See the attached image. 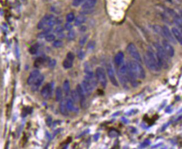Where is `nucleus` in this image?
Returning a JSON list of instances; mask_svg holds the SVG:
<instances>
[{
    "instance_id": "nucleus-1",
    "label": "nucleus",
    "mask_w": 182,
    "mask_h": 149,
    "mask_svg": "<svg viewBox=\"0 0 182 149\" xmlns=\"http://www.w3.org/2000/svg\"><path fill=\"white\" fill-rule=\"evenodd\" d=\"M144 62L150 70L155 72L160 71L161 68L158 63L157 55L152 49H150L146 52L144 55Z\"/></svg>"
},
{
    "instance_id": "nucleus-2",
    "label": "nucleus",
    "mask_w": 182,
    "mask_h": 149,
    "mask_svg": "<svg viewBox=\"0 0 182 149\" xmlns=\"http://www.w3.org/2000/svg\"><path fill=\"white\" fill-rule=\"evenodd\" d=\"M154 47L157 49V59L160 68H163L164 69H167L169 67V56L164 50L162 46H161L159 43H154Z\"/></svg>"
},
{
    "instance_id": "nucleus-3",
    "label": "nucleus",
    "mask_w": 182,
    "mask_h": 149,
    "mask_svg": "<svg viewBox=\"0 0 182 149\" xmlns=\"http://www.w3.org/2000/svg\"><path fill=\"white\" fill-rule=\"evenodd\" d=\"M127 65L137 78L144 79L145 78V70L138 61L131 60L127 63Z\"/></svg>"
},
{
    "instance_id": "nucleus-4",
    "label": "nucleus",
    "mask_w": 182,
    "mask_h": 149,
    "mask_svg": "<svg viewBox=\"0 0 182 149\" xmlns=\"http://www.w3.org/2000/svg\"><path fill=\"white\" fill-rule=\"evenodd\" d=\"M96 78L103 88H106L107 85V79L105 69L102 67H98L96 70Z\"/></svg>"
},
{
    "instance_id": "nucleus-5",
    "label": "nucleus",
    "mask_w": 182,
    "mask_h": 149,
    "mask_svg": "<svg viewBox=\"0 0 182 149\" xmlns=\"http://www.w3.org/2000/svg\"><path fill=\"white\" fill-rule=\"evenodd\" d=\"M127 51L128 54L136 61L140 62L142 61L141 55L140 54L137 47H136L135 44L133 43L128 44L127 47Z\"/></svg>"
},
{
    "instance_id": "nucleus-6",
    "label": "nucleus",
    "mask_w": 182,
    "mask_h": 149,
    "mask_svg": "<svg viewBox=\"0 0 182 149\" xmlns=\"http://www.w3.org/2000/svg\"><path fill=\"white\" fill-rule=\"evenodd\" d=\"M53 87L54 84L53 83L47 84L41 91V95L42 97L46 99L50 98L53 93Z\"/></svg>"
},
{
    "instance_id": "nucleus-7",
    "label": "nucleus",
    "mask_w": 182,
    "mask_h": 149,
    "mask_svg": "<svg viewBox=\"0 0 182 149\" xmlns=\"http://www.w3.org/2000/svg\"><path fill=\"white\" fill-rule=\"evenodd\" d=\"M107 72L108 76H109L111 83L112 84L113 86L115 87H119V83H118V82H117L116 76H115V71L113 70V66L111 64H108V66H107Z\"/></svg>"
},
{
    "instance_id": "nucleus-8",
    "label": "nucleus",
    "mask_w": 182,
    "mask_h": 149,
    "mask_svg": "<svg viewBox=\"0 0 182 149\" xmlns=\"http://www.w3.org/2000/svg\"><path fill=\"white\" fill-rule=\"evenodd\" d=\"M163 47L166 53L169 57H173L174 55V49L167 40H164L162 42Z\"/></svg>"
},
{
    "instance_id": "nucleus-9",
    "label": "nucleus",
    "mask_w": 182,
    "mask_h": 149,
    "mask_svg": "<svg viewBox=\"0 0 182 149\" xmlns=\"http://www.w3.org/2000/svg\"><path fill=\"white\" fill-rule=\"evenodd\" d=\"M163 34H164V37L167 39L168 41H170L173 44H177V42L174 39V37H173L172 33L170 31L169 29L167 28V26L164 25L163 27Z\"/></svg>"
},
{
    "instance_id": "nucleus-10",
    "label": "nucleus",
    "mask_w": 182,
    "mask_h": 149,
    "mask_svg": "<svg viewBox=\"0 0 182 149\" xmlns=\"http://www.w3.org/2000/svg\"><path fill=\"white\" fill-rule=\"evenodd\" d=\"M54 16L52 14H47L45 15L43 18L38 22L37 24V29H43L46 28L49 20Z\"/></svg>"
},
{
    "instance_id": "nucleus-11",
    "label": "nucleus",
    "mask_w": 182,
    "mask_h": 149,
    "mask_svg": "<svg viewBox=\"0 0 182 149\" xmlns=\"http://www.w3.org/2000/svg\"><path fill=\"white\" fill-rule=\"evenodd\" d=\"M82 87L83 88L85 93L87 95H91V93L95 88L93 85L86 79L83 80L82 83Z\"/></svg>"
},
{
    "instance_id": "nucleus-12",
    "label": "nucleus",
    "mask_w": 182,
    "mask_h": 149,
    "mask_svg": "<svg viewBox=\"0 0 182 149\" xmlns=\"http://www.w3.org/2000/svg\"><path fill=\"white\" fill-rule=\"evenodd\" d=\"M76 91L79 96L80 99V105L82 107H83L86 103V98H85V92L84 91L83 88L80 84H78L76 86Z\"/></svg>"
},
{
    "instance_id": "nucleus-13",
    "label": "nucleus",
    "mask_w": 182,
    "mask_h": 149,
    "mask_svg": "<svg viewBox=\"0 0 182 149\" xmlns=\"http://www.w3.org/2000/svg\"><path fill=\"white\" fill-rule=\"evenodd\" d=\"M40 75V72L38 70H33V72L30 73L29 76L28 78L27 83L29 86L33 85V83L36 81Z\"/></svg>"
},
{
    "instance_id": "nucleus-14",
    "label": "nucleus",
    "mask_w": 182,
    "mask_h": 149,
    "mask_svg": "<svg viewBox=\"0 0 182 149\" xmlns=\"http://www.w3.org/2000/svg\"><path fill=\"white\" fill-rule=\"evenodd\" d=\"M97 4V0H86L82 5V8L83 10H92Z\"/></svg>"
},
{
    "instance_id": "nucleus-15",
    "label": "nucleus",
    "mask_w": 182,
    "mask_h": 149,
    "mask_svg": "<svg viewBox=\"0 0 182 149\" xmlns=\"http://www.w3.org/2000/svg\"><path fill=\"white\" fill-rule=\"evenodd\" d=\"M44 80V76L43 75H40L37 78L36 81L33 83L32 85V87H31V90L35 92L37 91L39 88L40 87V86L41 85V84L43 83V81Z\"/></svg>"
},
{
    "instance_id": "nucleus-16",
    "label": "nucleus",
    "mask_w": 182,
    "mask_h": 149,
    "mask_svg": "<svg viewBox=\"0 0 182 149\" xmlns=\"http://www.w3.org/2000/svg\"><path fill=\"white\" fill-rule=\"evenodd\" d=\"M59 109H60V112L63 115L67 116L68 115V110L67 109V100L66 99L61 100V102L59 105Z\"/></svg>"
},
{
    "instance_id": "nucleus-17",
    "label": "nucleus",
    "mask_w": 182,
    "mask_h": 149,
    "mask_svg": "<svg viewBox=\"0 0 182 149\" xmlns=\"http://www.w3.org/2000/svg\"><path fill=\"white\" fill-rule=\"evenodd\" d=\"M171 32L175 39L178 41L179 44L182 45V36L181 32L176 28H173L171 29Z\"/></svg>"
},
{
    "instance_id": "nucleus-18",
    "label": "nucleus",
    "mask_w": 182,
    "mask_h": 149,
    "mask_svg": "<svg viewBox=\"0 0 182 149\" xmlns=\"http://www.w3.org/2000/svg\"><path fill=\"white\" fill-rule=\"evenodd\" d=\"M124 60V54L122 51H119L117 53L115 57V63L117 66H120L123 63Z\"/></svg>"
},
{
    "instance_id": "nucleus-19",
    "label": "nucleus",
    "mask_w": 182,
    "mask_h": 149,
    "mask_svg": "<svg viewBox=\"0 0 182 149\" xmlns=\"http://www.w3.org/2000/svg\"><path fill=\"white\" fill-rule=\"evenodd\" d=\"M87 18L83 15H80L78 16L74 20V25L76 26H80L86 22Z\"/></svg>"
},
{
    "instance_id": "nucleus-20",
    "label": "nucleus",
    "mask_w": 182,
    "mask_h": 149,
    "mask_svg": "<svg viewBox=\"0 0 182 149\" xmlns=\"http://www.w3.org/2000/svg\"><path fill=\"white\" fill-rule=\"evenodd\" d=\"M53 30V28L51 27H47L45 28L43 31H42L41 33H39L37 34V37L39 39H42L43 37H45L47 35H48L49 33L51 32Z\"/></svg>"
},
{
    "instance_id": "nucleus-21",
    "label": "nucleus",
    "mask_w": 182,
    "mask_h": 149,
    "mask_svg": "<svg viewBox=\"0 0 182 149\" xmlns=\"http://www.w3.org/2000/svg\"><path fill=\"white\" fill-rule=\"evenodd\" d=\"M63 97V92H62V89L61 87H58L57 88L56 91H55V99L56 101L59 102L62 99Z\"/></svg>"
},
{
    "instance_id": "nucleus-22",
    "label": "nucleus",
    "mask_w": 182,
    "mask_h": 149,
    "mask_svg": "<svg viewBox=\"0 0 182 149\" xmlns=\"http://www.w3.org/2000/svg\"><path fill=\"white\" fill-rule=\"evenodd\" d=\"M63 90L65 93L66 96H68L70 93V83L69 80H66L63 83Z\"/></svg>"
},
{
    "instance_id": "nucleus-23",
    "label": "nucleus",
    "mask_w": 182,
    "mask_h": 149,
    "mask_svg": "<svg viewBox=\"0 0 182 149\" xmlns=\"http://www.w3.org/2000/svg\"><path fill=\"white\" fill-rule=\"evenodd\" d=\"M45 60V59L44 58L39 57L35 60V61L34 62V66L36 68H40V66H41L44 64Z\"/></svg>"
},
{
    "instance_id": "nucleus-24",
    "label": "nucleus",
    "mask_w": 182,
    "mask_h": 149,
    "mask_svg": "<svg viewBox=\"0 0 182 149\" xmlns=\"http://www.w3.org/2000/svg\"><path fill=\"white\" fill-rule=\"evenodd\" d=\"M84 72L87 76H92L94 74L89 64L87 62L84 64Z\"/></svg>"
},
{
    "instance_id": "nucleus-25",
    "label": "nucleus",
    "mask_w": 182,
    "mask_h": 149,
    "mask_svg": "<svg viewBox=\"0 0 182 149\" xmlns=\"http://www.w3.org/2000/svg\"><path fill=\"white\" fill-rule=\"evenodd\" d=\"M153 29L155 33L160 35V36L164 37V34H163V30L162 27H161L160 26L158 25H155L153 26Z\"/></svg>"
},
{
    "instance_id": "nucleus-26",
    "label": "nucleus",
    "mask_w": 182,
    "mask_h": 149,
    "mask_svg": "<svg viewBox=\"0 0 182 149\" xmlns=\"http://www.w3.org/2000/svg\"><path fill=\"white\" fill-rule=\"evenodd\" d=\"M73 61L66 58L63 63V66L65 69H70L73 66Z\"/></svg>"
},
{
    "instance_id": "nucleus-27",
    "label": "nucleus",
    "mask_w": 182,
    "mask_h": 149,
    "mask_svg": "<svg viewBox=\"0 0 182 149\" xmlns=\"http://www.w3.org/2000/svg\"><path fill=\"white\" fill-rule=\"evenodd\" d=\"M67 109L70 111H73L75 110L74 105V102L72 99H68L67 100Z\"/></svg>"
},
{
    "instance_id": "nucleus-28",
    "label": "nucleus",
    "mask_w": 182,
    "mask_h": 149,
    "mask_svg": "<svg viewBox=\"0 0 182 149\" xmlns=\"http://www.w3.org/2000/svg\"><path fill=\"white\" fill-rule=\"evenodd\" d=\"M39 47V45L38 44L33 45L30 47L29 50L30 53L31 55L36 54L38 51Z\"/></svg>"
},
{
    "instance_id": "nucleus-29",
    "label": "nucleus",
    "mask_w": 182,
    "mask_h": 149,
    "mask_svg": "<svg viewBox=\"0 0 182 149\" xmlns=\"http://www.w3.org/2000/svg\"><path fill=\"white\" fill-rule=\"evenodd\" d=\"M71 97L72 98L73 102H78L80 100L79 96L78 95L76 91L73 90L71 92Z\"/></svg>"
},
{
    "instance_id": "nucleus-30",
    "label": "nucleus",
    "mask_w": 182,
    "mask_h": 149,
    "mask_svg": "<svg viewBox=\"0 0 182 149\" xmlns=\"http://www.w3.org/2000/svg\"><path fill=\"white\" fill-rule=\"evenodd\" d=\"M75 16L73 12H70L69 14H68V15H67L66 16V20L67 22H73V21H74L75 20Z\"/></svg>"
},
{
    "instance_id": "nucleus-31",
    "label": "nucleus",
    "mask_w": 182,
    "mask_h": 149,
    "mask_svg": "<svg viewBox=\"0 0 182 149\" xmlns=\"http://www.w3.org/2000/svg\"><path fill=\"white\" fill-rule=\"evenodd\" d=\"M75 37H76V33L75 31L74 30H70L69 31V33H68V35H67V37H68V39L69 41H71V40H73L75 39Z\"/></svg>"
},
{
    "instance_id": "nucleus-32",
    "label": "nucleus",
    "mask_w": 182,
    "mask_h": 149,
    "mask_svg": "<svg viewBox=\"0 0 182 149\" xmlns=\"http://www.w3.org/2000/svg\"><path fill=\"white\" fill-rule=\"evenodd\" d=\"M63 45V43L61 40H54L53 43V46L56 48L62 47Z\"/></svg>"
},
{
    "instance_id": "nucleus-33",
    "label": "nucleus",
    "mask_w": 182,
    "mask_h": 149,
    "mask_svg": "<svg viewBox=\"0 0 182 149\" xmlns=\"http://www.w3.org/2000/svg\"><path fill=\"white\" fill-rule=\"evenodd\" d=\"M86 0H73L72 5H73V6H74V7L77 8V7L80 6V5L83 4L84 2Z\"/></svg>"
},
{
    "instance_id": "nucleus-34",
    "label": "nucleus",
    "mask_w": 182,
    "mask_h": 149,
    "mask_svg": "<svg viewBox=\"0 0 182 149\" xmlns=\"http://www.w3.org/2000/svg\"><path fill=\"white\" fill-rule=\"evenodd\" d=\"M45 39L46 41H47L48 42H51V41H54L55 39V36L54 34H49L46 37H45Z\"/></svg>"
},
{
    "instance_id": "nucleus-35",
    "label": "nucleus",
    "mask_w": 182,
    "mask_h": 149,
    "mask_svg": "<svg viewBox=\"0 0 182 149\" xmlns=\"http://www.w3.org/2000/svg\"><path fill=\"white\" fill-rule=\"evenodd\" d=\"M88 39V35H84L83 37H82L80 40L79 41V44L80 45V46H83L85 44V43H86L87 40Z\"/></svg>"
},
{
    "instance_id": "nucleus-36",
    "label": "nucleus",
    "mask_w": 182,
    "mask_h": 149,
    "mask_svg": "<svg viewBox=\"0 0 182 149\" xmlns=\"http://www.w3.org/2000/svg\"><path fill=\"white\" fill-rule=\"evenodd\" d=\"M119 134V132L116 131V130H110L109 133V135L110 138H115L117 137L118 135Z\"/></svg>"
},
{
    "instance_id": "nucleus-37",
    "label": "nucleus",
    "mask_w": 182,
    "mask_h": 149,
    "mask_svg": "<svg viewBox=\"0 0 182 149\" xmlns=\"http://www.w3.org/2000/svg\"><path fill=\"white\" fill-rule=\"evenodd\" d=\"M57 64V61L55 60V59H52L51 60H50V62H49V67L51 69L54 68L55 66Z\"/></svg>"
},
{
    "instance_id": "nucleus-38",
    "label": "nucleus",
    "mask_w": 182,
    "mask_h": 149,
    "mask_svg": "<svg viewBox=\"0 0 182 149\" xmlns=\"http://www.w3.org/2000/svg\"><path fill=\"white\" fill-rule=\"evenodd\" d=\"M74 58H75V56H74V54H73V53H72V52L68 53V54L67 55V59L70 60H72L73 62L74 60Z\"/></svg>"
},
{
    "instance_id": "nucleus-39",
    "label": "nucleus",
    "mask_w": 182,
    "mask_h": 149,
    "mask_svg": "<svg viewBox=\"0 0 182 149\" xmlns=\"http://www.w3.org/2000/svg\"><path fill=\"white\" fill-rule=\"evenodd\" d=\"M95 42L94 41H91L88 43L87 45V48L88 49L92 50L95 48Z\"/></svg>"
},
{
    "instance_id": "nucleus-40",
    "label": "nucleus",
    "mask_w": 182,
    "mask_h": 149,
    "mask_svg": "<svg viewBox=\"0 0 182 149\" xmlns=\"http://www.w3.org/2000/svg\"><path fill=\"white\" fill-rule=\"evenodd\" d=\"M64 31V28L61 26H57L55 29V33L59 34V33H62Z\"/></svg>"
},
{
    "instance_id": "nucleus-41",
    "label": "nucleus",
    "mask_w": 182,
    "mask_h": 149,
    "mask_svg": "<svg viewBox=\"0 0 182 149\" xmlns=\"http://www.w3.org/2000/svg\"><path fill=\"white\" fill-rule=\"evenodd\" d=\"M64 28H65V29L67 30H68V31H70V30H71L72 29V28H73V25L71 24V23H70V22H67L66 24H65V25H64Z\"/></svg>"
},
{
    "instance_id": "nucleus-42",
    "label": "nucleus",
    "mask_w": 182,
    "mask_h": 149,
    "mask_svg": "<svg viewBox=\"0 0 182 149\" xmlns=\"http://www.w3.org/2000/svg\"><path fill=\"white\" fill-rule=\"evenodd\" d=\"M84 57H85L84 52L82 51V50H80V51L78 53V58L80 59V60H82V59H83Z\"/></svg>"
},
{
    "instance_id": "nucleus-43",
    "label": "nucleus",
    "mask_w": 182,
    "mask_h": 149,
    "mask_svg": "<svg viewBox=\"0 0 182 149\" xmlns=\"http://www.w3.org/2000/svg\"><path fill=\"white\" fill-rule=\"evenodd\" d=\"M150 143H151V142H150V141L149 140H145L144 142H142V144H141V147H145L146 146L149 145L150 144Z\"/></svg>"
},
{
    "instance_id": "nucleus-44",
    "label": "nucleus",
    "mask_w": 182,
    "mask_h": 149,
    "mask_svg": "<svg viewBox=\"0 0 182 149\" xmlns=\"http://www.w3.org/2000/svg\"><path fill=\"white\" fill-rule=\"evenodd\" d=\"M46 123L49 127L51 126V125H52V118H51V117H47L46 120Z\"/></svg>"
},
{
    "instance_id": "nucleus-45",
    "label": "nucleus",
    "mask_w": 182,
    "mask_h": 149,
    "mask_svg": "<svg viewBox=\"0 0 182 149\" xmlns=\"http://www.w3.org/2000/svg\"><path fill=\"white\" fill-rule=\"evenodd\" d=\"M99 136H100L99 134H95L93 136V138H94V140H95V141H97L99 140Z\"/></svg>"
},
{
    "instance_id": "nucleus-46",
    "label": "nucleus",
    "mask_w": 182,
    "mask_h": 149,
    "mask_svg": "<svg viewBox=\"0 0 182 149\" xmlns=\"http://www.w3.org/2000/svg\"><path fill=\"white\" fill-rule=\"evenodd\" d=\"M122 121L124 122V123H125V124H128V123L129 122H128V120L127 118H125V117H122Z\"/></svg>"
},
{
    "instance_id": "nucleus-47",
    "label": "nucleus",
    "mask_w": 182,
    "mask_h": 149,
    "mask_svg": "<svg viewBox=\"0 0 182 149\" xmlns=\"http://www.w3.org/2000/svg\"><path fill=\"white\" fill-rule=\"evenodd\" d=\"M58 34V37L59 38H64V35L63 34V33H59V34Z\"/></svg>"
},
{
    "instance_id": "nucleus-48",
    "label": "nucleus",
    "mask_w": 182,
    "mask_h": 149,
    "mask_svg": "<svg viewBox=\"0 0 182 149\" xmlns=\"http://www.w3.org/2000/svg\"><path fill=\"white\" fill-rule=\"evenodd\" d=\"M86 26H82L81 28H80V30L82 31H86Z\"/></svg>"
},
{
    "instance_id": "nucleus-49",
    "label": "nucleus",
    "mask_w": 182,
    "mask_h": 149,
    "mask_svg": "<svg viewBox=\"0 0 182 149\" xmlns=\"http://www.w3.org/2000/svg\"><path fill=\"white\" fill-rule=\"evenodd\" d=\"M119 112H117V113H114L113 115V116H117V115H119Z\"/></svg>"
},
{
    "instance_id": "nucleus-50",
    "label": "nucleus",
    "mask_w": 182,
    "mask_h": 149,
    "mask_svg": "<svg viewBox=\"0 0 182 149\" xmlns=\"http://www.w3.org/2000/svg\"><path fill=\"white\" fill-rule=\"evenodd\" d=\"M168 1H169V2H171L172 1V0H167Z\"/></svg>"
}]
</instances>
